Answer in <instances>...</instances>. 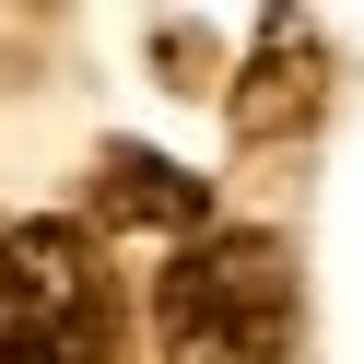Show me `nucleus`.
I'll list each match as a JSON object with an SVG mask.
<instances>
[{
	"instance_id": "7ed1b4c3",
	"label": "nucleus",
	"mask_w": 364,
	"mask_h": 364,
	"mask_svg": "<svg viewBox=\"0 0 364 364\" xmlns=\"http://www.w3.org/2000/svg\"><path fill=\"white\" fill-rule=\"evenodd\" d=\"M95 223L106 235H212V188H200L188 165H165V153L141 141H106L95 153Z\"/></svg>"
},
{
	"instance_id": "20e7f679",
	"label": "nucleus",
	"mask_w": 364,
	"mask_h": 364,
	"mask_svg": "<svg viewBox=\"0 0 364 364\" xmlns=\"http://www.w3.org/2000/svg\"><path fill=\"white\" fill-rule=\"evenodd\" d=\"M329 59H317V36L294 24V12H270L259 24V59H247V82L223 95V118H235V141H282V129H306L317 118V95H329Z\"/></svg>"
},
{
	"instance_id": "f257e3e1",
	"label": "nucleus",
	"mask_w": 364,
	"mask_h": 364,
	"mask_svg": "<svg viewBox=\"0 0 364 364\" xmlns=\"http://www.w3.org/2000/svg\"><path fill=\"white\" fill-rule=\"evenodd\" d=\"M306 294H294V247L259 223H212L153 270V353L165 364H294Z\"/></svg>"
},
{
	"instance_id": "f03ea898",
	"label": "nucleus",
	"mask_w": 364,
	"mask_h": 364,
	"mask_svg": "<svg viewBox=\"0 0 364 364\" xmlns=\"http://www.w3.org/2000/svg\"><path fill=\"white\" fill-rule=\"evenodd\" d=\"M0 364H118V270L82 223H0Z\"/></svg>"
}]
</instances>
